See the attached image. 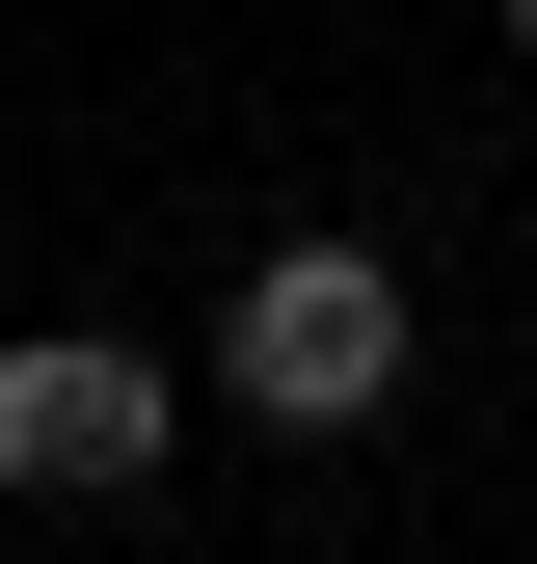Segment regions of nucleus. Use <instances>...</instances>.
I'll list each match as a JSON object with an SVG mask.
<instances>
[{
  "mask_svg": "<svg viewBox=\"0 0 537 564\" xmlns=\"http://www.w3.org/2000/svg\"><path fill=\"white\" fill-rule=\"evenodd\" d=\"M403 349H430V323H403V269H376V242H268L242 296H216V377L268 403V431H376Z\"/></svg>",
  "mask_w": 537,
  "mask_h": 564,
  "instance_id": "f257e3e1",
  "label": "nucleus"
},
{
  "mask_svg": "<svg viewBox=\"0 0 537 564\" xmlns=\"http://www.w3.org/2000/svg\"><path fill=\"white\" fill-rule=\"evenodd\" d=\"M162 349H108V323H28L0 349V484H28V511H134V484H162Z\"/></svg>",
  "mask_w": 537,
  "mask_h": 564,
  "instance_id": "f03ea898",
  "label": "nucleus"
},
{
  "mask_svg": "<svg viewBox=\"0 0 537 564\" xmlns=\"http://www.w3.org/2000/svg\"><path fill=\"white\" fill-rule=\"evenodd\" d=\"M511 54H537V0H511Z\"/></svg>",
  "mask_w": 537,
  "mask_h": 564,
  "instance_id": "7ed1b4c3",
  "label": "nucleus"
}]
</instances>
